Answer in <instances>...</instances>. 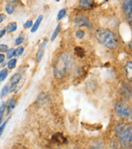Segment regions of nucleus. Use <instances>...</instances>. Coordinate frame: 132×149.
<instances>
[{"mask_svg":"<svg viewBox=\"0 0 132 149\" xmlns=\"http://www.w3.org/2000/svg\"><path fill=\"white\" fill-rule=\"evenodd\" d=\"M73 64V59L71 54L64 52L60 54L55 61L53 66L54 76L58 79L64 78L71 71Z\"/></svg>","mask_w":132,"mask_h":149,"instance_id":"f257e3e1","label":"nucleus"},{"mask_svg":"<svg viewBox=\"0 0 132 149\" xmlns=\"http://www.w3.org/2000/svg\"><path fill=\"white\" fill-rule=\"evenodd\" d=\"M96 39L107 48L114 50L117 47V40L114 33L107 29H99L96 32Z\"/></svg>","mask_w":132,"mask_h":149,"instance_id":"f03ea898","label":"nucleus"},{"mask_svg":"<svg viewBox=\"0 0 132 149\" xmlns=\"http://www.w3.org/2000/svg\"><path fill=\"white\" fill-rule=\"evenodd\" d=\"M115 132L124 148H130L131 146L132 134L131 127L130 125L124 123L118 124L115 127Z\"/></svg>","mask_w":132,"mask_h":149,"instance_id":"7ed1b4c3","label":"nucleus"},{"mask_svg":"<svg viewBox=\"0 0 132 149\" xmlns=\"http://www.w3.org/2000/svg\"><path fill=\"white\" fill-rule=\"evenodd\" d=\"M115 113L121 118H127L131 116V109L125 102L120 101L115 104Z\"/></svg>","mask_w":132,"mask_h":149,"instance_id":"20e7f679","label":"nucleus"},{"mask_svg":"<svg viewBox=\"0 0 132 149\" xmlns=\"http://www.w3.org/2000/svg\"><path fill=\"white\" fill-rule=\"evenodd\" d=\"M73 21H74V24H77L78 26H80V27H89V26H91L90 20H88V18H87L83 15H76L74 16Z\"/></svg>","mask_w":132,"mask_h":149,"instance_id":"39448f33","label":"nucleus"},{"mask_svg":"<svg viewBox=\"0 0 132 149\" xmlns=\"http://www.w3.org/2000/svg\"><path fill=\"white\" fill-rule=\"evenodd\" d=\"M122 8L124 9L125 13H126V20H128L131 23V9H132V1L129 0V1H124L122 3Z\"/></svg>","mask_w":132,"mask_h":149,"instance_id":"423d86ee","label":"nucleus"},{"mask_svg":"<svg viewBox=\"0 0 132 149\" xmlns=\"http://www.w3.org/2000/svg\"><path fill=\"white\" fill-rule=\"evenodd\" d=\"M46 45H47V40L44 39L42 43L39 45L38 52L36 53V60L38 62H40L42 61V58L43 57L44 52H45V48H46Z\"/></svg>","mask_w":132,"mask_h":149,"instance_id":"0eeeda50","label":"nucleus"},{"mask_svg":"<svg viewBox=\"0 0 132 149\" xmlns=\"http://www.w3.org/2000/svg\"><path fill=\"white\" fill-rule=\"evenodd\" d=\"M20 78H21V76L19 73H16L12 77L11 81H10V82H11V86H10V89H9L10 92L15 91V89L16 88V86L18 84V82L20 81Z\"/></svg>","mask_w":132,"mask_h":149,"instance_id":"6e6552de","label":"nucleus"},{"mask_svg":"<svg viewBox=\"0 0 132 149\" xmlns=\"http://www.w3.org/2000/svg\"><path fill=\"white\" fill-rule=\"evenodd\" d=\"M93 6H94V2L91 0H82L79 2V7L83 10L91 9L93 8Z\"/></svg>","mask_w":132,"mask_h":149,"instance_id":"1a4fd4ad","label":"nucleus"},{"mask_svg":"<svg viewBox=\"0 0 132 149\" xmlns=\"http://www.w3.org/2000/svg\"><path fill=\"white\" fill-rule=\"evenodd\" d=\"M16 100H14V99H12V100H10L8 101V105H7V109H8V111H7V114H8V115H9L12 110L14 109L15 106H16Z\"/></svg>","mask_w":132,"mask_h":149,"instance_id":"9d476101","label":"nucleus"},{"mask_svg":"<svg viewBox=\"0 0 132 149\" xmlns=\"http://www.w3.org/2000/svg\"><path fill=\"white\" fill-rule=\"evenodd\" d=\"M43 19V16H39L38 17V19H37V20L35 21V23L33 24L31 32L32 33L36 32L37 30H38V27H39V25H40L41 22H42Z\"/></svg>","mask_w":132,"mask_h":149,"instance_id":"9b49d317","label":"nucleus"},{"mask_svg":"<svg viewBox=\"0 0 132 149\" xmlns=\"http://www.w3.org/2000/svg\"><path fill=\"white\" fill-rule=\"evenodd\" d=\"M16 29H17V24L16 22H12V23L8 24V27H7V31L8 33H12L16 31Z\"/></svg>","mask_w":132,"mask_h":149,"instance_id":"f8f14e48","label":"nucleus"},{"mask_svg":"<svg viewBox=\"0 0 132 149\" xmlns=\"http://www.w3.org/2000/svg\"><path fill=\"white\" fill-rule=\"evenodd\" d=\"M5 108H6L5 103L3 102V103L1 104V105H0V125H1V124H2V121H3V117Z\"/></svg>","mask_w":132,"mask_h":149,"instance_id":"ddd939ff","label":"nucleus"},{"mask_svg":"<svg viewBox=\"0 0 132 149\" xmlns=\"http://www.w3.org/2000/svg\"><path fill=\"white\" fill-rule=\"evenodd\" d=\"M60 26H61L60 24H58V25H57V27H56V29H55V31L52 33V38H51V41H54L56 38V37L58 36V34H59V33H60Z\"/></svg>","mask_w":132,"mask_h":149,"instance_id":"4468645a","label":"nucleus"},{"mask_svg":"<svg viewBox=\"0 0 132 149\" xmlns=\"http://www.w3.org/2000/svg\"><path fill=\"white\" fill-rule=\"evenodd\" d=\"M8 74V71L7 69H3L0 71V81L5 80V78L7 77Z\"/></svg>","mask_w":132,"mask_h":149,"instance_id":"2eb2a0df","label":"nucleus"},{"mask_svg":"<svg viewBox=\"0 0 132 149\" xmlns=\"http://www.w3.org/2000/svg\"><path fill=\"white\" fill-rule=\"evenodd\" d=\"M16 59H11L10 61L8 63V67L9 69H14L16 67Z\"/></svg>","mask_w":132,"mask_h":149,"instance_id":"dca6fc26","label":"nucleus"},{"mask_svg":"<svg viewBox=\"0 0 132 149\" xmlns=\"http://www.w3.org/2000/svg\"><path fill=\"white\" fill-rule=\"evenodd\" d=\"M65 15H66V10L65 9H61L60 12H59V13H58V15H57V20H62L64 16H65Z\"/></svg>","mask_w":132,"mask_h":149,"instance_id":"f3484780","label":"nucleus"},{"mask_svg":"<svg viewBox=\"0 0 132 149\" xmlns=\"http://www.w3.org/2000/svg\"><path fill=\"white\" fill-rule=\"evenodd\" d=\"M75 52H76V54L78 55V56L82 57L83 56H84V52H83L82 48L78 47H75Z\"/></svg>","mask_w":132,"mask_h":149,"instance_id":"a211bd4d","label":"nucleus"},{"mask_svg":"<svg viewBox=\"0 0 132 149\" xmlns=\"http://www.w3.org/2000/svg\"><path fill=\"white\" fill-rule=\"evenodd\" d=\"M9 91V89H8V86L6 85V86H4V87L2 90V91H1V98H4V97L7 95V94Z\"/></svg>","mask_w":132,"mask_h":149,"instance_id":"6ab92c4d","label":"nucleus"},{"mask_svg":"<svg viewBox=\"0 0 132 149\" xmlns=\"http://www.w3.org/2000/svg\"><path fill=\"white\" fill-rule=\"evenodd\" d=\"M6 12H8L9 15H11L14 12V8H13V6L11 5V4H8L6 6Z\"/></svg>","mask_w":132,"mask_h":149,"instance_id":"aec40b11","label":"nucleus"},{"mask_svg":"<svg viewBox=\"0 0 132 149\" xmlns=\"http://www.w3.org/2000/svg\"><path fill=\"white\" fill-rule=\"evenodd\" d=\"M24 38L23 36L18 37V38L16 39L15 45H16V46H19V45H20L22 42H24Z\"/></svg>","mask_w":132,"mask_h":149,"instance_id":"412c9836","label":"nucleus"},{"mask_svg":"<svg viewBox=\"0 0 132 149\" xmlns=\"http://www.w3.org/2000/svg\"><path fill=\"white\" fill-rule=\"evenodd\" d=\"M23 52H24V47H18V48L16 49V51H15V56H20L23 53Z\"/></svg>","mask_w":132,"mask_h":149,"instance_id":"4be33fe9","label":"nucleus"},{"mask_svg":"<svg viewBox=\"0 0 132 149\" xmlns=\"http://www.w3.org/2000/svg\"><path fill=\"white\" fill-rule=\"evenodd\" d=\"M13 56H15V50L13 48H11L10 50H8L7 57H8V59H11Z\"/></svg>","mask_w":132,"mask_h":149,"instance_id":"5701e85b","label":"nucleus"},{"mask_svg":"<svg viewBox=\"0 0 132 149\" xmlns=\"http://www.w3.org/2000/svg\"><path fill=\"white\" fill-rule=\"evenodd\" d=\"M8 47L7 45H4V44H1L0 45V52L3 53L6 52H8Z\"/></svg>","mask_w":132,"mask_h":149,"instance_id":"b1692460","label":"nucleus"},{"mask_svg":"<svg viewBox=\"0 0 132 149\" xmlns=\"http://www.w3.org/2000/svg\"><path fill=\"white\" fill-rule=\"evenodd\" d=\"M75 35L78 38H82L83 37H84V32L82 31V30H78V31H77L76 33H75Z\"/></svg>","mask_w":132,"mask_h":149,"instance_id":"393cba45","label":"nucleus"},{"mask_svg":"<svg viewBox=\"0 0 132 149\" xmlns=\"http://www.w3.org/2000/svg\"><path fill=\"white\" fill-rule=\"evenodd\" d=\"M23 26H24V29H29L30 27H32L33 26V22L31 20H28V21H26V22L24 23Z\"/></svg>","mask_w":132,"mask_h":149,"instance_id":"a878e982","label":"nucleus"},{"mask_svg":"<svg viewBox=\"0 0 132 149\" xmlns=\"http://www.w3.org/2000/svg\"><path fill=\"white\" fill-rule=\"evenodd\" d=\"M6 124H7V121H5L4 123H3L2 125H0V137L2 135V134L3 132L4 129H5V126H6Z\"/></svg>","mask_w":132,"mask_h":149,"instance_id":"bb28decb","label":"nucleus"},{"mask_svg":"<svg viewBox=\"0 0 132 149\" xmlns=\"http://www.w3.org/2000/svg\"><path fill=\"white\" fill-rule=\"evenodd\" d=\"M6 18V16L4 14H0V23L3 22V20Z\"/></svg>","mask_w":132,"mask_h":149,"instance_id":"cd10ccee","label":"nucleus"},{"mask_svg":"<svg viewBox=\"0 0 132 149\" xmlns=\"http://www.w3.org/2000/svg\"><path fill=\"white\" fill-rule=\"evenodd\" d=\"M4 59H5V56H4V55H3V54H0V64L3 62Z\"/></svg>","mask_w":132,"mask_h":149,"instance_id":"c85d7f7f","label":"nucleus"},{"mask_svg":"<svg viewBox=\"0 0 132 149\" xmlns=\"http://www.w3.org/2000/svg\"><path fill=\"white\" fill-rule=\"evenodd\" d=\"M5 33H6V30H5V29H2V30H0V38L3 37V35L5 34Z\"/></svg>","mask_w":132,"mask_h":149,"instance_id":"c756f323","label":"nucleus"},{"mask_svg":"<svg viewBox=\"0 0 132 149\" xmlns=\"http://www.w3.org/2000/svg\"><path fill=\"white\" fill-rule=\"evenodd\" d=\"M92 149H100V148L99 147V146H96V147H93Z\"/></svg>","mask_w":132,"mask_h":149,"instance_id":"7c9ffc66","label":"nucleus"},{"mask_svg":"<svg viewBox=\"0 0 132 149\" xmlns=\"http://www.w3.org/2000/svg\"><path fill=\"white\" fill-rule=\"evenodd\" d=\"M73 149H79V148H74Z\"/></svg>","mask_w":132,"mask_h":149,"instance_id":"2f4dec72","label":"nucleus"}]
</instances>
